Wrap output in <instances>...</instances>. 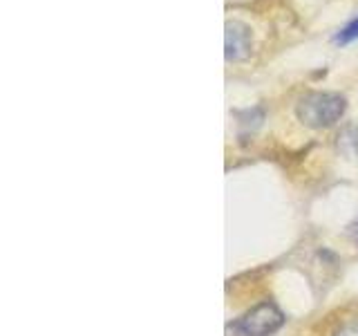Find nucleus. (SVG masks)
Here are the masks:
<instances>
[{
	"instance_id": "7ed1b4c3",
	"label": "nucleus",
	"mask_w": 358,
	"mask_h": 336,
	"mask_svg": "<svg viewBox=\"0 0 358 336\" xmlns=\"http://www.w3.org/2000/svg\"><path fill=\"white\" fill-rule=\"evenodd\" d=\"M224 54L227 61H244L251 54V29L240 20L227 22V34H224Z\"/></svg>"
},
{
	"instance_id": "f257e3e1",
	"label": "nucleus",
	"mask_w": 358,
	"mask_h": 336,
	"mask_svg": "<svg viewBox=\"0 0 358 336\" xmlns=\"http://www.w3.org/2000/svg\"><path fill=\"white\" fill-rule=\"evenodd\" d=\"M345 97L336 92H311L298 104V117L311 128H329L343 117Z\"/></svg>"
},
{
	"instance_id": "0eeeda50",
	"label": "nucleus",
	"mask_w": 358,
	"mask_h": 336,
	"mask_svg": "<svg viewBox=\"0 0 358 336\" xmlns=\"http://www.w3.org/2000/svg\"><path fill=\"white\" fill-rule=\"evenodd\" d=\"M350 233H352V238H354V240L358 242V220H356V222L352 224V231H350Z\"/></svg>"
},
{
	"instance_id": "f03ea898",
	"label": "nucleus",
	"mask_w": 358,
	"mask_h": 336,
	"mask_svg": "<svg viewBox=\"0 0 358 336\" xmlns=\"http://www.w3.org/2000/svg\"><path fill=\"white\" fill-rule=\"evenodd\" d=\"M282 321H285L282 312L273 302H260L244 318H240L238 330L244 336H268L282 325Z\"/></svg>"
},
{
	"instance_id": "20e7f679",
	"label": "nucleus",
	"mask_w": 358,
	"mask_h": 336,
	"mask_svg": "<svg viewBox=\"0 0 358 336\" xmlns=\"http://www.w3.org/2000/svg\"><path fill=\"white\" fill-rule=\"evenodd\" d=\"M338 150L345 153L347 157H354L358 153V126L350 123L338 132Z\"/></svg>"
},
{
	"instance_id": "423d86ee",
	"label": "nucleus",
	"mask_w": 358,
	"mask_h": 336,
	"mask_svg": "<svg viewBox=\"0 0 358 336\" xmlns=\"http://www.w3.org/2000/svg\"><path fill=\"white\" fill-rule=\"evenodd\" d=\"M336 336H358V323H347L336 332Z\"/></svg>"
},
{
	"instance_id": "39448f33",
	"label": "nucleus",
	"mask_w": 358,
	"mask_h": 336,
	"mask_svg": "<svg viewBox=\"0 0 358 336\" xmlns=\"http://www.w3.org/2000/svg\"><path fill=\"white\" fill-rule=\"evenodd\" d=\"M358 38V16L354 18V20H350L347 25L336 34L334 36V43L336 45H347V43H352V41H356Z\"/></svg>"
}]
</instances>
